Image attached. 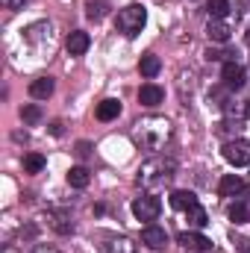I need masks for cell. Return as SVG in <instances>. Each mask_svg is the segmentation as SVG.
Returning <instances> with one entry per match:
<instances>
[{
    "mask_svg": "<svg viewBox=\"0 0 250 253\" xmlns=\"http://www.w3.org/2000/svg\"><path fill=\"white\" fill-rule=\"evenodd\" d=\"M47 221H50V227H53L56 233H62V236H68V233H74V224L68 221V215H62V212H56V215H50Z\"/></svg>",
    "mask_w": 250,
    "mask_h": 253,
    "instance_id": "cell-20",
    "label": "cell"
},
{
    "mask_svg": "<svg viewBox=\"0 0 250 253\" xmlns=\"http://www.w3.org/2000/svg\"><path fill=\"white\" fill-rule=\"evenodd\" d=\"M221 80H224V85L227 88H242L245 85V68L239 62H224V71H221Z\"/></svg>",
    "mask_w": 250,
    "mask_h": 253,
    "instance_id": "cell-7",
    "label": "cell"
},
{
    "mask_svg": "<svg viewBox=\"0 0 250 253\" xmlns=\"http://www.w3.org/2000/svg\"><path fill=\"white\" fill-rule=\"evenodd\" d=\"M177 242H180L188 253H209L212 251V242H209L206 236H200V233H191V230H188V233H180Z\"/></svg>",
    "mask_w": 250,
    "mask_h": 253,
    "instance_id": "cell-6",
    "label": "cell"
},
{
    "mask_svg": "<svg viewBox=\"0 0 250 253\" xmlns=\"http://www.w3.org/2000/svg\"><path fill=\"white\" fill-rule=\"evenodd\" d=\"M88 44H91V39H88V33H83V30H74V33L65 39V47H68L71 56H83V53L88 50Z\"/></svg>",
    "mask_w": 250,
    "mask_h": 253,
    "instance_id": "cell-10",
    "label": "cell"
},
{
    "mask_svg": "<svg viewBox=\"0 0 250 253\" xmlns=\"http://www.w3.org/2000/svg\"><path fill=\"white\" fill-rule=\"evenodd\" d=\"M245 189V183H242V177H236V174H227L221 183H218V194L221 197H236V194H242Z\"/></svg>",
    "mask_w": 250,
    "mask_h": 253,
    "instance_id": "cell-14",
    "label": "cell"
},
{
    "mask_svg": "<svg viewBox=\"0 0 250 253\" xmlns=\"http://www.w3.org/2000/svg\"><path fill=\"white\" fill-rule=\"evenodd\" d=\"M53 88H56L53 77H39V80L30 83V94H33L36 100H47V97L53 94Z\"/></svg>",
    "mask_w": 250,
    "mask_h": 253,
    "instance_id": "cell-11",
    "label": "cell"
},
{
    "mask_svg": "<svg viewBox=\"0 0 250 253\" xmlns=\"http://www.w3.org/2000/svg\"><path fill=\"white\" fill-rule=\"evenodd\" d=\"M248 42H250V33H248Z\"/></svg>",
    "mask_w": 250,
    "mask_h": 253,
    "instance_id": "cell-31",
    "label": "cell"
},
{
    "mask_svg": "<svg viewBox=\"0 0 250 253\" xmlns=\"http://www.w3.org/2000/svg\"><path fill=\"white\" fill-rule=\"evenodd\" d=\"M42 168H44V156L42 153H27L24 156V171L27 174H39Z\"/></svg>",
    "mask_w": 250,
    "mask_h": 253,
    "instance_id": "cell-21",
    "label": "cell"
},
{
    "mask_svg": "<svg viewBox=\"0 0 250 253\" xmlns=\"http://www.w3.org/2000/svg\"><path fill=\"white\" fill-rule=\"evenodd\" d=\"M85 15H88L91 21H100V18L106 15V3H103V0H88V6H85Z\"/></svg>",
    "mask_w": 250,
    "mask_h": 253,
    "instance_id": "cell-24",
    "label": "cell"
},
{
    "mask_svg": "<svg viewBox=\"0 0 250 253\" xmlns=\"http://www.w3.org/2000/svg\"><path fill=\"white\" fill-rule=\"evenodd\" d=\"M21 118H24L27 124H39V121H42V109H39L36 103H30V106L21 109Z\"/></svg>",
    "mask_w": 250,
    "mask_h": 253,
    "instance_id": "cell-25",
    "label": "cell"
},
{
    "mask_svg": "<svg viewBox=\"0 0 250 253\" xmlns=\"http://www.w3.org/2000/svg\"><path fill=\"white\" fill-rule=\"evenodd\" d=\"M206 36H209L212 42L224 44V42H230V27H227L221 18H209V24H206Z\"/></svg>",
    "mask_w": 250,
    "mask_h": 253,
    "instance_id": "cell-13",
    "label": "cell"
},
{
    "mask_svg": "<svg viewBox=\"0 0 250 253\" xmlns=\"http://www.w3.org/2000/svg\"><path fill=\"white\" fill-rule=\"evenodd\" d=\"M239 253H250V239H245V242H239Z\"/></svg>",
    "mask_w": 250,
    "mask_h": 253,
    "instance_id": "cell-28",
    "label": "cell"
},
{
    "mask_svg": "<svg viewBox=\"0 0 250 253\" xmlns=\"http://www.w3.org/2000/svg\"><path fill=\"white\" fill-rule=\"evenodd\" d=\"M141 242H144L150 251H162V248L168 245V236H165V230H162V227L150 224V227H144V230H141Z\"/></svg>",
    "mask_w": 250,
    "mask_h": 253,
    "instance_id": "cell-9",
    "label": "cell"
},
{
    "mask_svg": "<svg viewBox=\"0 0 250 253\" xmlns=\"http://www.w3.org/2000/svg\"><path fill=\"white\" fill-rule=\"evenodd\" d=\"M50 132H53V135H62V124H59V121H53V124H50Z\"/></svg>",
    "mask_w": 250,
    "mask_h": 253,
    "instance_id": "cell-29",
    "label": "cell"
},
{
    "mask_svg": "<svg viewBox=\"0 0 250 253\" xmlns=\"http://www.w3.org/2000/svg\"><path fill=\"white\" fill-rule=\"evenodd\" d=\"M177 174V162L174 159H168V156H153V159H147L141 168H138V186H147V189H159V186H165L171 177Z\"/></svg>",
    "mask_w": 250,
    "mask_h": 253,
    "instance_id": "cell-1",
    "label": "cell"
},
{
    "mask_svg": "<svg viewBox=\"0 0 250 253\" xmlns=\"http://www.w3.org/2000/svg\"><path fill=\"white\" fill-rule=\"evenodd\" d=\"M94 115H97V121H115V118L121 115V100H115V97H106V100H100Z\"/></svg>",
    "mask_w": 250,
    "mask_h": 253,
    "instance_id": "cell-12",
    "label": "cell"
},
{
    "mask_svg": "<svg viewBox=\"0 0 250 253\" xmlns=\"http://www.w3.org/2000/svg\"><path fill=\"white\" fill-rule=\"evenodd\" d=\"M230 221H233V224H248L250 209L245 206V203H233V206H230Z\"/></svg>",
    "mask_w": 250,
    "mask_h": 253,
    "instance_id": "cell-22",
    "label": "cell"
},
{
    "mask_svg": "<svg viewBox=\"0 0 250 253\" xmlns=\"http://www.w3.org/2000/svg\"><path fill=\"white\" fill-rule=\"evenodd\" d=\"M144 24H147V9H144L141 3H129V6H124V9L118 12V18H115L118 33L126 36V39L138 36V33L144 30Z\"/></svg>",
    "mask_w": 250,
    "mask_h": 253,
    "instance_id": "cell-3",
    "label": "cell"
},
{
    "mask_svg": "<svg viewBox=\"0 0 250 253\" xmlns=\"http://www.w3.org/2000/svg\"><path fill=\"white\" fill-rule=\"evenodd\" d=\"M224 159L236 168H245L250 165V141L248 138H233L224 144Z\"/></svg>",
    "mask_w": 250,
    "mask_h": 253,
    "instance_id": "cell-5",
    "label": "cell"
},
{
    "mask_svg": "<svg viewBox=\"0 0 250 253\" xmlns=\"http://www.w3.org/2000/svg\"><path fill=\"white\" fill-rule=\"evenodd\" d=\"M0 3H3L6 9H24V6H27L30 0H0Z\"/></svg>",
    "mask_w": 250,
    "mask_h": 253,
    "instance_id": "cell-26",
    "label": "cell"
},
{
    "mask_svg": "<svg viewBox=\"0 0 250 253\" xmlns=\"http://www.w3.org/2000/svg\"><path fill=\"white\" fill-rule=\"evenodd\" d=\"M103 251H106V253H135V245H132L129 239H124V236H121V239H115V236H112V239H106Z\"/></svg>",
    "mask_w": 250,
    "mask_h": 253,
    "instance_id": "cell-18",
    "label": "cell"
},
{
    "mask_svg": "<svg viewBox=\"0 0 250 253\" xmlns=\"http://www.w3.org/2000/svg\"><path fill=\"white\" fill-rule=\"evenodd\" d=\"M230 15V0H209V18H227Z\"/></svg>",
    "mask_w": 250,
    "mask_h": 253,
    "instance_id": "cell-23",
    "label": "cell"
},
{
    "mask_svg": "<svg viewBox=\"0 0 250 253\" xmlns=\"http://www.w3.org/2000/svg\"><path fill=\"white\" fill-rule=\"evenodd\" d=\"M85 153H88V141H80L77 144V156H85Z\"/></svg>",
    "mask_w": 250,
    "mask_h": 253,
    "instance_id": "cell-27",
    "label": "cell"
},
{
    "mask_svg": "<svg viewBox=\"0 0 250 253\" xmlns=\"http://www.w3.org/2000/svg\"><path fill=\"white\" fill-rule=\"evenodd\" d=\"M162 212V200L156 194H144V197H135L132 200V215L138 221H156Z\"/></svg>",
    "mask_w": 250,
    "mask_h": 253,
    "instance_id": "cell-4",
    "label": "cell"
},
{
    "mask_svg": "<svg viewBox=\"0 0 250 253\" xmlns=\"http://www.w3.org/2000/svg\"><path fill=\"white\" fill-rule=\"evenodd\" d=\"M88 180H91V174H88V168H83V165H77V168L68 171V183H71L74 189H85Z\"/></svg>",
    "mask_w": 250,
    "mask_h": 253,
    "instance_id": "cell-19",
    "label": "cell"
},
{
    "mask_svg": "<svg viewBox=\"0 0 250 253\" xmlns=\"http://www.w3.org/2000/svg\"><path fill=\"white\" fill-rule=\"evenodd\" d=\"M162 100H165V91H162L156 83H144V85L138 88V103H141V106L153 109V106H159Z\"/></svg>",
    "mask_w": 250,
    "mask_h": 253,
    "instance_id": "cell-8",
    "label": "cell"
},
{
    "mask_svg": "<svg viewBox=\"0 0 250 253\" xmlns=\"http://www.w3.org/2000/svg\"><path fill=\"white\" fill-rule=\"evenodd\" d=\"M186 221L194 227V230H203V227L209 224V215H206V209H203L200 203H194L191 209H186Z\"/></svg>",
    "mask_w": 250,
    "mask_h": 253,
    "instance_id": "cell-15",
    "label": "cell"
},
{
    "mask_svg": "<svg viewBox=\"0 0 250 253\" xmlns=\"http://www.w3.org/2000/svg\"><path fill=\"white\" fill-rule=\"evenodd\" d=\"M245 115H248V118H250V100H248V106H245Z\"/></svg>",
    "mask_w": 250,
    "mask_h": 253,
    "instance_id": "cell-30",
    "label": "cell"
},
{
    "mask_svg": "<svg viewBox=\"0 0 250 253\" xmlns=\"http://www.w3.org/2000/svg\"><path fill=\"white\" fill-rule=\"evenodd\" d=\"M194 203H197L194 191L180 189V191H174V194H171V206H174V209H180V212H186V209H191Z\"/></svg>",
    "mask_w": 250,
    "mask_h": 253,
    "instance_id": "cell-17",
    "label": "cell"
},
{
    "mask_svg": "<svg viewBox=\"0 0 250 253\" xmlns=\"http://www.w3.org/2000/svg\"><path fill=\"white\" fill-rule=\"evenodd\" d=\"M138 71H141V77L153 80V77H156V74L162 71V62H159V56H153V53L141 56V62H138Z\"/></svg>",
    "mask_w": 250,
    "mask_h": 253,
    "instance_id": "cell-16",
    "label": "cell"
},
{
    "mask_svg": "<svg viewBox=\"0 0 250 253\" xmlns=\"http://www.w3.org/2000/svg\"><path fill=\"white\" fill-rule=\"evenodd\" d=\"M171 135V124L165 118H144L141 124H135V141L147 150H159Z\"/></svg>",
    "mask_w": 250,
    "mask_h": 253,
    "instance_id": "cell-2",
    "label": "cell"
}]
</instances>
